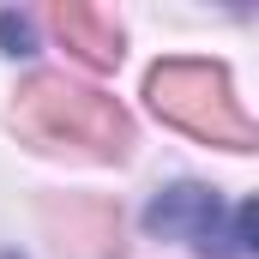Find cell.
Here are the masks:
<instances>
[{
  "label": "cell",
  "mask_w": 259,
  "mask_h": 259,
  "mask_svg": "<svg viewBox=\"0 0 259 259\" xmlns=\"http://www.w3.org/2000/svg\"><path fill=\"white\" fill-rule=\"evenodd\" d=\"M145 97H151V109L169 127L193 133L205 145H223V151H247L253 145L247 109L235 103L223 66H211V61H163V66H151Z\"/></svg>",
  "instance_id": "obj_2"
},
{
  "label": "cell",
  "mask_w": 259,
  "mask_h": 259,
  "mask_svg": "<svg viewBox=\"0 0 259 259\" xmlns=\"http://www.w3.org/2000/svg\"><path fill=\"white\" fill-rule=\"evenodd\" d=\"M12 121L24 139L49 145V151H84V157H127L133 127L127 109L115 97H103L97 84H72L61 72H36L24 91H18V109Z\"/></svg>",
  "instance_id": "obj_1"
},
{
  "label": "cell",
  "mask_w": 259,
  "mask_h": 259,
  "mask_svg": "<svg viewBox=\"0 0 259 259\" xmlns=\"http://www.w3.org/2000/svg\"><path fill=\"white\" fill-rule=\"evenodd\" d=\"M49 24H55V36H61L66 49L91 66V72H109V66L121 61V24H115V12H103V6H78V0H61V6L49 12Z\"/></svg>",
  "instance_id": "obj_4"
},
{
  "label": "cell",
  "mask_w": 259,
  "mask_h": 259,
  "mask_svg": "<svg viewBox=\"0 0 259 259\" xmlns=\"http://www.w3.org/2000/svg\"><path fill=\"white\" fill-rule=\"evenodd\" d=\"M0 42H6V55H30V24L12 18V12H0Z\"/></svg>",
  "instance_id": "obj_5"
},
{
  "label": "cell",
  "mask_w": 259,
  "mask_h": 259,
  "mask_svg": "<svg viewBox=\"0 0 259 259\" xmlns=\"http://www.w3.org/2000/svg\"><path fill=\"white\" fill-rule=\"evenodd\" d=\"M145 235L187 241L205 259H253V205H223L211 187L181 181L145 205Z\"/></svg>",
  "instance_id": "obj_3"
}]
</instances>
